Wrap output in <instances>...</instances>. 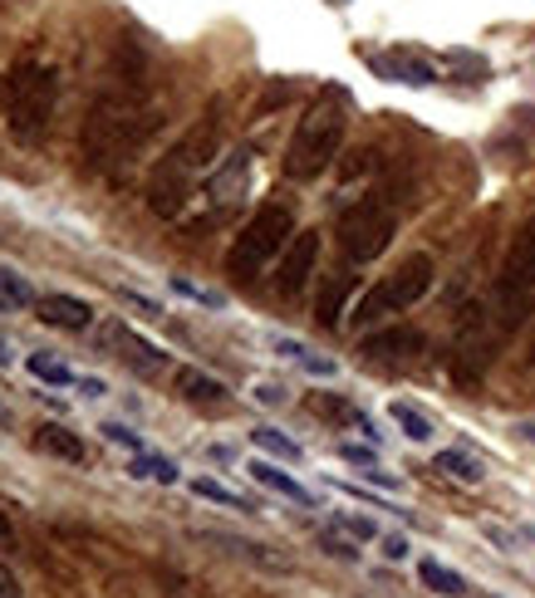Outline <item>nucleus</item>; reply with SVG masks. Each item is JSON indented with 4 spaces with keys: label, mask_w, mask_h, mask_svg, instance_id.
Returning a JSON list of instances; mask_svg holds the SVG:
<instances>
[{
    "label": "nucleus",
    "mask_w": 535,
    "mask_h": 598,
    "mask_svg": "<svg viewBox=\"0 0 535 598\" xmlns=\"http://www.w3.org/2000/svg\"><path fill=\"white\" fill-rule=\"evenodd\" d=\"M221 137H227V118H221V103H211L207 113L158 157V167H153V176H148V211L153 216H162V221L182 216V206L192 202V192H197L202 176L217 162Z\"/></svg>",
    "instance_id": "7ed1b4c3"
},
{
    "label": "nucleus",
    "mask_w": 535,
    "mask_h": 598,
    "mask_svg": "<svg viewBox=\"0 0 535 598\" xmlns=\"http://www.w3.org/2000/svg\"><path fill=\"white\" fill-rule=\"evenodd\" d=\"M339 456H344V461H354V466H364V471H374V466H378L374 447H358V441H344V447H339Z\"/></svg>",
    "instance_id": "c85d7f7f"
},
{
    "label": "nucleus",
    "mask_w": 535,
    "mask_h": 598,
    "mask_svg": "<svg viewBox=\"0 0 535 598\" xmlns=\"http://www.w3.org/2000/svg\"><path fill=\"white\" fill-rule=\"evenodd\" d=\"M54 103H60V74L50 64H40V59H21L11 74L0 78V113H5V127L25 147H40L50 137Z\"/></svg>",
    "instance_id": "39448f33"
},
{
    "label": "nucleus",
    "mask_w": 535,
    "mask_h": 598,
    "mask_svg": "<svg viewBox=\"0 0 535 598\" xmlns=\"http://www.w3.org/2000/svg\"><path fill=\"white\" fill-rule=\"evenodd\" d=\"M393 422H398V427H403L413 441H427V437H433V422H427L417 407H408V402H393Z\"/></svg>",
    "instance_id": "a878e982"
},
{
    "label": "nucleus",
    "mask_w": 535,
    "mask_h": 598,
    "mask_svg": "<svg viewBox=\"0 0 535 598\" xmlns=\"http://www.w3.org/2000/svg\"><path fill=\"white\" fill-rule=\"evenodd\" d=\"M172 382H178L182 402H192V407H207V412H227L231 407L227 382H217L211 373H202V368H178V373H172Z\"/></svg>",
    "instance_id": "f8f14e48"
},
{
    "label": "nucleus",
    "mask_w": 535,
    "mask_h": 598,
    "mask_svg": "<svg viewBox=\"0 0 535 598\" xmlns=\"http://www.w3.org/2000/svg\"><path fill=\"white\" fill-rule=\"evenodd\" d=\"M335 525L344 529V535H354V539H374L378 535V525H374V520H364V515H339Z\"/></svg>",
    "instance_id": "cd10ccee"
},
{
    "label": "nucleus",
    "mask_w": 535,
    "mask_h": 598,
    "mask_svg": "<svg viewBox=\"0 0 535 598\" xmlns=\"http://www.w3.org/2000/svg\"><path fill=\"white\" fill-rule=\"evenodd\" d=\"M246 176H251V152H246V147H241V152H231L227 162L217 167V172H207V186H202V192H207V202L217 206V211H227V206L241 196Z\"/></svg>",
    "instance_id": "9b49d317"
},
{
    "label": "nucleus",
    "mask_w": 535,
    "mask_h": 598,
    "mask_svg": "<svg viewBox=\"0 0 535 598\" xmlns=\"http://www.w3.org/2000/svg\"><path fill=\"white\" fill-rule=\"evenodd\" d=\"M378 69H384L388 78H398V84H433V64L427 59H417V54H408V49H398V54H388V59H374Z\"/></svg>",
    "instance_id": "dca6fc26"
},
{
    "label": "nucleus",
    "mask_w": 535,
    "mask_h": 598,
    "mask_svg": "<svg viewBox=\"0 0 535 598\" xmlns=\"http://www.w3.org/2000/svg\"><path fill=\"white\" fill-rule=\"evenodd\" d=\"M384 554H388V559H408V539H403V535H388V539H384Z\"/></svg>",
    "instance_id": "2f4dec72"
},
{
    "label": "nucleus",
    "mask_w": 535,
    "mask_h": 598,
    "mask_svg": "<svg viewBox=\"0 0 535 598\" xmlns=\"http://www.w3.org/2000/svg\"><path fill=\"white\" fill-rule=\"evenodd\" d=\"M335 235H339V251H344L349 265L378 260V255L393 245V235H398V211H393V202H388V196H358L354 206H344V216H339Z\"/></svg>",
    "instance_id": "0eeeda50"
},
{
    "label": "nucleus",
    "mask_w": 535,
    "mask_h": 598,
    "mask_svg": "<svg viewBox=\"0 0 535 598\" xmlns=\"http://www.w3.org/2000/svg\"><path fill=\"white\" fill-rule=\"evenodd\" d=\"M319 545H325L335 559H358V549H354V545H344V539H339V535H329V529H325V535H319Z\"/></svg>",
    "instance_id": "7c9ffc66"
},
{
    "label": "nucleus",
    "mask_w": 535,
    "mask_h": 598,
    "mask_svg": "<svg viewBox=\"0 0 535 598\" xmlns=\"http://www.w3.org/2000/svg\"><path fill=\"white\" fill-rule=\"evenodd\" d=\"M15 545V525H11V515L0 510V549H11Z\"/></svg>",
    "instance_id": "473e14b6"
},
{
    "label": "nucleus",
    "mask_w": 535,
    "mask_h": 598,
    "mask_svg": "<svg viewBox=\"0 0 535 598\" xmlns=\"http://www.w3.org/2000/svg\"><path fill=\"white\" fill-rule=\"evenodd\" d=\"M515 431H521L525 441H535V422H521V427H515Z\"/></svg>",
    "instance_id": "f704fd0d"
},
{
    "label": "nucleus",
    "mask_w": 535,
    "mask_h": 598,
    "mask_svg": "<svg viewBox=\"0 0 535 598\" xmlns=\"http://www.w3.org/2000/svg\"><path fill=\"white\" fill-rule=\"evenodd\" d=\"M129 476H138V480H162V486H172L178 480V466H172L168 456H133V466H129Z\"/></svg>",
    "instance_id": "5701e85b"
},
{
    "label": "nucleus",
    "mask_w": 535,
    "mask_h": 598,
    "mask_svg": "<svg viewBox=\"0 0 535 598\" xmlns=\"http://www.w3.org/2000/svg\"><path fill=\"white\" fill-rule=\"evenodd\" d=\"M349 133V98L344 88H319L315 103L305 108V118L295 123L285 147V176L290 182H315L319 172H329V162L339 157Z\"/></svg>",
    "instance_id": "20e7f679"
},
{
    "label": "nucleus",
    "mask_w": 535,
    "mask_h": 598,
    "mask_svg": "<svg viewBox=\"0 0 535 598\" xmlns=\"http://www.w3.org/2000/svg\"><path fill=\"white\" fill-rule=\"evenodd\" d=\"M315 265H319V231H295V241H290V245H285V255H280L276 290L285 294V300H295V294L309 284Z\"/></svg>",
    "instance_id": "1a4fd4ad"
},
{
    "label": "nucleus",
    "mask_w": 535,
    "mask_h": 598,
    "mask_svg": "<svg viewBox=\"0 0 535 598\" xmlns=\"http://www.w3.org/2000/svg\"><path fill=\"white\" fill-rule=\"evenodd\" d=\"M433 466L447 471L452 480H462V486H476V480H482V461H472L466 451H437Z\"/></svg>",
    "instance_id": "412c9836"
},
{
    "label": "nucleus",
    "mask_w": 535,
    "mask_h": 598,
    "mask_svg": "<svg viewBox=\"0 0 535 598\" xmlns=\"http://www.w3.org/2000/svg\"><path fill=\"white\" fill-rule=\"evenodd\" d=\"M486 598H491V594H486Z\"/></svg>",
    "instance_id": "4c0bfd02"
},
{
    "label": "nucleus",
    "mask_w": 535,
    "mask_h": 598,
    "mask_svg": "<svg viewBox=\"0 0 535 598\" xmlns=\"http://www.w3.org/2000/svg\"><path fill=\"white\" fill-rule=\"evenodd\" d=\"M0 598H25V588H21V578H15V569L0 559Z\"/></svg>",
    "instance_id": "c756f323"
},
{
    "label": "nucleus",
    "mask_w": 535,
    "mask_h": 598,
    "mask_svg": "<svg viewBox=\"0 0 535 598\" xmlns=\"http://www.w3.org/2000/svg\"><path fill=\"white\" fill-rule=\"evenodd\" d=\"M99 431L113 441V447H129L133 456H138V451H143V437H138V431H133V427H123V422H104Z\"/></svg>",
    "instance_id": "bb28decb"
},
{
    "label": "nucleus",
    "mask_w": 535,
    "mask_h": 598,
    "mask_svg": "<svg viewBox=\"0 0 535 598\" xmlns=\"http://www.w3.org/2000/svg\"><path fill=\"white\" fill-rule=\"evenodd\" d=\"M349 290H354V274H335V280L319 290V304H315V324H319V329H335V324L344 319Z\"/></svg>",
    "instance_id": "2eb2a0df"
},
{
    "label": "nucleus",
    "mask_w": 535,
    "mask_h": 598,
    "mask_svg": "<svg viewBox=\"0 0 535 598\" xmlns=\"http://www.w3.org/2000/svg\"><path fill=\"white\" fill-rule=\"evenodd\" d=\"M417 578H423L433 594H442V598H462L466 594V578L457 574V569L437 564V559H423V564H417Z\"/></svg>",
    "instance_id": "a211bd4d"
},
{
    "label": "nucleus",
    "mask_w": 535,
    "mask_h": 598,
    "mask_svg": "<svg viewBox=\"0 0 535 598\" xmlns=\"http://www.w3.org/2000/svg\"><path fill=\"white\" fill-rule=\"evenodd\" d=\"M309 412L325 417V422H354V427H364V412H358L354 402L335 398V392H315V398H309Z\"/></svg>",
    "instance_id": "aec40b11"
},
{
    "label": "nucleus",
    "mask_w": 535,
    "mask_h": 598,
    "mask_svg": "<svg viewBox=\"0 0 535 598\" xmlns=\"http://www.w3.org/2000/svg\"><path fill=\"white\" fill-rule=\"evenodd\" d=\"M35 309H40V319L50 324V329H89L94 324V304L80 300V294H40L35 300Z\"/></svg>",
    "instance_id": "ddd939ff"
},
{
    "label": "nucleus",
    "mask_w": 535,
    "mask_h": 598,
    "mask_svg": "<svg viewBox=\"0 0 535 598\" xmlns=\"http://www.w3.org/2000/svg\"><path fill=\"white\" fill-rule=\"evenodd\" d=\"M153 133H158V103H153L143 59L133 49L123 59L119 49V64L109 69V78H104L99 98H94L89 118L80 127V157L94 176L123 182L143 157V147L153 143Z\"/></svg>",
    "instance_id": "f03ea898"
},
{
    "label": "nucleus",
    "mask_w": 535,
    "mask_h": 598,
    "mask_svg": "<svg viewBox=\"0 0 535 598\" xmlns=\"http://www.w3.org/2000/svg\"><path fill=\"white\" fill-rule=\"evenodd\" d=\"M25 368H31L40 382H50V388H64V382H80L70 368H64L60 358H45V353H31V358H25Z\"/></svg>",
    "instance_id": "393cba45"
},
{
    "label": "nucleus",
    "mask_w": 535,
    "mask_h": 598,
    "mask_svg": "<svg viewBox=\"0 0 535 598\" xmlns=\"http://www.w3.org/2000/svg\"><path fill=\"white\" fill-rule=\"evenodd\" d=\"M433 255H408L393 274H384L378 284H368L354 304V324H374V319H388V314H403L433 290Z\"/></svg>",
    "instance_id": "6e6552de"
},
{
    "label": "nucleus",
    "mask_w": 535,
    "mask_h": 598,
    "mask_svg": "<svg viewBox=\"0 0 535 598\" xmlns=\"http://www.w3.org/2000/svg\"><path fill=\"white\" fill-rule=\"evenodd\" d=\"M80 392L84 398H104L109 388H104V378H80Z\"/></svg>",
    "instance_id": "72a5a7b5"
},
{
    "label": "nucleus",
    "mask_w": 535,
    "mask_h": 598,
    "mask_svg": "<svg viewBox=\"0 0 535 598\" xmlns=\"http://www.w3.org/2000/svg\"><path fill=\"white\" fill-rule=\"evenodd\" d=\"M423 349H427L423 329H408V324H398V329H378V333H368V339L358 343V353L374 358V363H413Z\"/></svg>",
    "instance_id": "9d476101"
},
{
    "label": "nucleus",
    "mask_w": 535,
    "mask_h": 598,
    "mask_svg": "<svg viewBox=\"0 0 535 598\" xmlns=\"http://www.w3.org/2000/svg\"><path fill=\"white\" fill-rule=\"evenodd\" d=\"M31 304H35V290H31V280H25V274H15V270H5V265H0V314L31 309Z\"/></svg>",
    "instance_id": "6ab92c4d"
},
{
    "label": "nucleus",
    "mask_w": 535,
    "mask_h": 598,
    "mask_svg": "<svg viewBox=\"0 0 535 598\" xmlns=\"http://www.w3.org/2000/svg\"><path fill=\"white\" fill-rule=\"evenodd\" d=\"M335 5H344V0H335Z\"/></svg>",
    "instance_id": "e433bc0d"
},
{
    "label": "nucleus",
    "mask_w": 535,
    "mask_h": 598,
    "mask_svg": "<svg viewBox=\"0 0 535 598\" xmlns=\"http://www.w3.org/2000/svg\"><path fill=\"white\" fill-rule=\"evenodd\" d=\"M535 319V216H525L521 231L506 245V260L496 270V284L476 304H466L457 319V349H452V373L457 382H476L501 343L521 333Z\"/></svg>",
    "instance_id": "f257e3e1"
},
{
    "label": "nucleus",
    "mask_w": 535,
    "mask_h": 598,
    "mask_svg": "<svg viewBox=\"0 0 535 598\" xmlns=\"http://www.w3.org/2000/svg\"><path fill=\"white\" fill-rule=\"evenodd\" d=\"M5 358H11V353H5V343H0V363H5Z\"/></svg>",
    "instance_id": "c9c22d12"
},
{
    "label": "nucleus",
    "mask_w": 535,
    "mask_h": 598,
    "mask_svg": "<svg viewBox=\"0 0 535 598\" xmlns=\"http://www.w3.org/2000/svg\"><path fill=\"white\" fill-rule=\"evenodd\" d=\"M246 471L260 480V486H270V490H276V496H290V500H300V505H309V490L300 486L295 476H285V471H280V466H270V461H251Z\"/></svg>",
    "instance_id": "f3484780"
},
{
    "label": "nucleus",
    "mask_w": 535,
    "mask_h": 598,
    "mask_svg": "<svg viewBox=\"0 0 535 598\" xmlns=\"http://www.w3.org/2000/svg\"><path fill=\"white\" fill-rule=\"evenodd\" d=\"M192 496L217 500V505H231V510H251V500H246V496L227 490V486H221V480H211V476H197V480H192Z\"/></svg>",
    "instance_id": "b1692460"
},
{
    "label": "nucleus",
    "mask_w": 535,
    "mask_h": 598,
    "mask_svg": "<svg viewBox=\"0 0 535 598\" xmlns=\"http://www.w3.org/2000/svg\"><path fill=\"white\" fill-rule=\"evenodd\" d=\"M251 441H256L260 451H270V456H280V461H300V456H305L300 441H290L285 431H276V427H256V431H251Z\"/></svg>",
    "instance_id": "4be33fe9"
},
{
    "label": "nucleus",
    "mask_w": 535,
    "mask_h": 598,
    "mask_svg": "<svg viewBox=\"0 0 535 598\" xmlns=\"http://www.w3.org/2000/svg\"><path fill=\"white\" fill-rule=\"evenodd\" d=\"M35 447H40L45 456L70 461V466H84V461H89V447H84V437H74V431L60 427V422H45V427H35Z\"/></svg>",
    "instance_id": "4468645a"
},
{
    "label": "nucleus",
    "mask_w": 535,
    "mask_h": 598,
    "mask_svg": "<svg viewBox=\"0 0 535 598\" xmlns=\"http://www.w3.org/2000/svg\"><path fill=\"white\" fill-rule=\"evenodd\" d=\"M290 241H295V211L280 206V202H266L246 225H241L236 241H231L227 274L231 280H241V284H251L270 260H276V255H285Z\"/></svg>",
    "instance_id": "423d86ee"
}]
</instances>
